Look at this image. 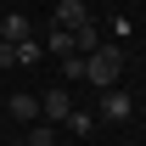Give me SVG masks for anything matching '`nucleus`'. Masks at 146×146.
Returning a JSON list of instances; mask_svg holds the SVG:
<instances>
[{"instance_id": "ddd939ff", "label": "nucleus", "mask_w": 146, "mask_h": 146, "mask_svg": "<svg viewBox=\"0 0 146 146\" xmlns=\"http://www.w3.org/2000/svg\"><path fill=\"white\" fill-rule=\"evenodd\" d=\"M0 68H17V45H6V39H0Z\"/></svg>"}, {"instance_id": "0eeeda50", "label": "nucleus", "mask_w": 146, "mask_h": 146, "mask_svg": "<svg viewBox=\"0 0 146 146\" xmlns=\"http://www.w3.org/2000/svg\"><path fill=\"white\" fill-rule=\"evenodd\" d=\"M45 51H56V56H73V28H51V34H45Z\"/></svg>"}, {"instance_id": "9d476101", "label": "nucleus", "mask_w": 146, "mask_h": 146, "mask_svg": "<svg viewBox=\"0 0 146 146\" xmlns=\"http://www.w3.org/2000/svg\"><path fill=\"white\" fill-rule=\"evenodd\" d=\"M34 112H39L34 96H11V118H34Z\"/></svg>"}, {"instance_id": "423d86ee", "label": "nucleus", "mask_w": 146, "mask_h": 146, "mask_svg": "<svg viewBox=\"0 0 146 146\" xmlns=\"http://www.w3.org/2000/svg\"><path fill=\"white\" fill-rule=\"evenodd\" d=\"M96 45H101V34H96V23H84V28H73V51H79V56H90Z\"/></svg>"}, {"instance_id": "f03ea898", "label": "nucleus", "mask_w": 146, "mask_h": 146, "mask_svg": "<svg viewBox=\"0 0 146 146\" xmlns=\"http://www.w3.org/2000/svg\"><path fill=\"white\" fill-rule=\"evenodd\" d=\"M129 112H135V96H124L118 84H112V90H101V112H96V118H107V124H124Z\"/></svg>"}, {"instance_id": "20e7f679", "label": "nucleus", "mask_w": 146, "mask_h": 146, "mask_svg": "<svg viewBox=\"0 0 146 146\" xmlns=\"http://www.w3.org/2000/svg\"><path fill=\"white\" fill-rule=\"evenodd\" d=\"M84 23H90L84 0H56V28H84Z\"/></svg>"}, {"instance_id": "1a4fd4ad", "label": "nucleus", "mask_w": 146, "mask_h": 146, "mask_svg": "<svg viewBox=\"0 0 146 146\" xmlns=\"http://www.w3.org/2000/svg\"><path fill=\"white\" fill-rule=\"evenodd\" d=\"M68 129H73V135H90V129H96V112H79V107H73L68 112Z\"/></svg>"}, {"instance_id": "6e6552de", "label": "nucleus", "mask_w": 146, "mask_h": 146, "mask_svg": "<svg viewBox=\"0 0 146 146\" xmlns=\"http://www.w3.org/2000/svg\"><path fill=\"white\" fill-rule=\"evenodd\" d=\"M39 56H45V45H39V39H23V45H17V62H23V68H34Z\"/></svg>"}, {"instance_id": "9b49d317", "label": "nucleus", "mask_w": 146, "mask_h": 146, "mask_svg": "<svg viewBox=\"0 0 146 146\" xmlns=\"http://www.w3.org/2000/svg\"><path fill=\"white\" fill-rule=\"evenodd\" d=\"M62 79H84V56H79V51L62 56Z\"/></svg>"}, {"instance_id": "7ed1b4c3", "label": "nucleus", "mask_w": 146, "mask_h": 146, "mask_svg": "<svg viewBox=\"0 0 146 146\" xmlns=\"http://www.w3.org/2000/svg\"><path fill=\"white\" fill-rule=\"evenodd\" d=\"M0 39H6V45H23V39H34V23L23 17V11H6V17H0Z\"/></svg>"}, {"instance_id": "f257e3e1", "label": "nucleus", "mask_w": 146, "mask_h": 146, "mask_svg": "<svg viewBox=\"0 0 146 146\" xmlns=\"http://www.w3.org/2000/svg\"><path fill=\"white\" fill-rule=\"evenodd\" d=\"M118 73H124V51H118V45H96V51L84 56V79L101 84V90L118 84Z\"/></svg>"}, {"instance_id": "39448f33", "label": "nucleus", "mask_w": 146, "mask_h": 146, "mask_svg": "<svg viewBox=\"0 0 146 146\" xmlns=\"http://www.w3.org/2000/svg\"><path fill=\"white\" fill-rule=\"evenodd\" d=\"M39 112H45V118H68V112H73L68 90H45V96H39Z\"/></svg>"}, {"instance_id": "f8f14e48", "label": "nucleus", "mask_w": 146, "mask_h": 146, "mask_svg": "<svg viewBox=\"0 0 146 146\" xmlns=\"http://www.w3.org/2000/svg\"><path fill=\"white\" fill-rule=\"evenodd\" d=\"M28 146H56V129H45V124H39L34 135H28Z\"/></svg>"}]
</instances>
